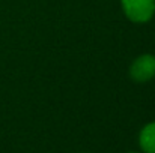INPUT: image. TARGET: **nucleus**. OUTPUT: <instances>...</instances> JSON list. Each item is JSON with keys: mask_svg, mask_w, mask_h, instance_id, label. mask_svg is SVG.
Returning a JSON list of instances; mask_svg holds the SVG:
<instances>
[{"mask_svg": "<svg viewBox=\"0 0 155 153\" xmlns=\"http://www.w3.org/2000/svg\"><path fill=\"white\" fill-rule=\"evenodd\" d=\"M125 15L134 23H146L155 12V0H122Z\"/></svg>", "mask_w": 155, "mask_h": 153, "instance_id": "1", "label": "nucleus"}, {"mask_svg": "<svg viewBox=\"0 0 155 153\" xmlns=\"http://www.w3.org/2000/svg\"><path fill=\"white\" fill-rule=\"evenodd\" d=\"M130 74L133 80H136L137 83L149 81L152 77H155V56H151V54L139 56L133 62Z\"/></svg>", "mask_w": 155, "mask_h": 153, "instance_id": "2", "label": "nucleus"}, {"mask_svg": "<svg viewBox=\"0 0 155 153\" xmlns=\"http://www.w3.org/2000/svg\"><path fill=\"white\" fill-rule=\"evenodd\" d=\"M140 147L145 153H155V122L148 123L139 137Z\"/></svg>", "mask_w": 155, "mask_h": 153, "instance_id": "3", "label": "nucleus"}, {"mask_svg": "<svg viewBox=\"0 0 155 153\" xmlns=\"http://www.w3.org/2000/svg\"><path fill=\"white\" fill-rule=\"evenodd\" d=\"M130 153H137V152H130Z\"/></svg>", "mask_w": 155, "mask_h": 153, "instance_id": "4", "label": "nucleus"}]
</instances>
